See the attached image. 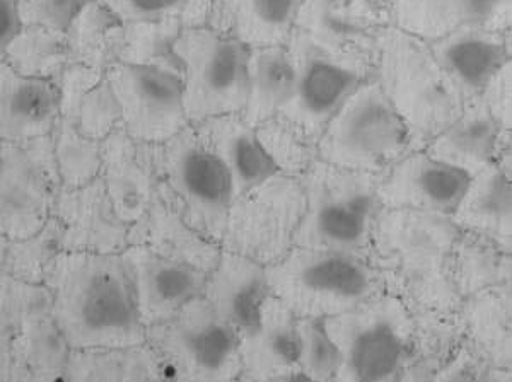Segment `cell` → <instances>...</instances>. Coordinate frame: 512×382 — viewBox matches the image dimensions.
I'll list each match as a JSON object with an SVG mask.
<instances>
[{"label":"cell","instance_id":"cell-21","mask_svg":"<svg viewBox=\"0 0 512 382\" xmlns=\"http://www.w3.org/2000/svg\"><path fill=\"white\" fill-rule=\"evenodd\" d=\"M427 43L463 101L480 96L492 77L511 64V31L461 28Z\"/></svg>","mask_w":512,"mask_h":382},{"label":"cell","instance_id":"cell-27","mask_svg":"<svg viewBox=\"0 0 512 382\" xmlns=\"http://www.w3.org/2000/svg\"><path fill=\"white\" fill-rule=\"evenodd\" d=\"M511 130H502L480 96L466 99L460 116L424 151L470 178L494 164L499 145Z\"/></svg>","mask_w":512,"mask_h":382},{"label":"cell","instance_id":"cell-5","mask_svg":"<svg viewBox=\"0 0 512 382\" xmlns=\"http://www.w3.org/2000/svg\"><path fill=\"white\" fill-rule=\"evenodd\" d=\"M379 178L381 174L357 173L318 159L299 178L306 210L294 246L369 258L374 222L383 209Z\"/></svg>","mask_w":512,"mask_h":382},{"label":"cell","instance_id":"cell-37","mask_svg":"<svg viewBox=\"0 0 512 382\" xmlns=\"http://www.w3.org/2000/svg\"><path fill=\"white\" fill-rule=\"evenodd\" d=\"M4 64L19 74L57 81L70 65L64 33L23 26L7 50Z\"/></svg>","mask_w":512,"mask_h":382},{"label":"cell","instance_id":"cell-14","mask_svg":"<svg viewBox=\"0 0 512 382\" xmlns=\"http://www.w3.org/2000/svg\"><path fill=\"white\" fill-rule=\"evenodd\" d=\"M50 135L26 144L0 142V236L7 241L35 236L52 217L62 186Z\"/></svg>","mask_w":512,"mask_h":382},{"label":"cell","instance_id":"cell-4","mask_svg":"<svg viewBox=\"0 0 512 382\" xmlns=\"http://www.w3.org/2000/svg\"><path fill=\"white\" fill-rule=\"evenodd\" d=\"M265 273L270 292L301 319L349 313L384 292L383 277L369 258L328 249L294 246Z\"/></svg>","mask_w":512,"mask_h":382},{"label":"cell","instance_id":"cell-20","mask_svg":"<svg viewBox=\"0 0 512 382\" xmlns=\"http://www.w3.org/2000/svg\"><path fill=\"white\" fill-rule=\"evenodd\" d=\"M99 180L118 219L128 227L146 214L158 193L154 145L132 139L122 127L101 140Z\"/></svg>","mask_w":512,"mask_h":382},{"label":"cell","instance_id":"cell-46","mask_svg":"<svg viewBox=\"0 0 512 382\" xmlns=\"http://www.w3.org/2000/svg\"><path fill=\"white\" fill-rule=\"evenodd\" d=\"M21 28L18 0H0V64H4L7 50Z\"/></svg>","mask_w":512,"mask_h":382},{"label":"cell","instance_id":"cell-35","mask_svg":"<svg viewBox=\"0 0 512 382\" xmlns=\"http://www.w3.org/2000/svg\"><path fill=\"white\" fill-rule=\"evenodd\" d=\"M451 273L461 301L482 290L511 284V251L489 239L461 231L454 244Z\"/></svg>","mask_w":512,"mask_h":382},{"label":"cell","instance_id":"cell-17","mask_svg":"<svg viewBox=\"0 0 512 382\" xmlns=\"http://www.w3.org/2000/svg\"><path fill=\"white\" fill-rule=\"evenodd\" d=\"M135 307L144 328L159 325L204 294L207 273L156 255L144 246H127L122 253Z\"/></svg>","mask_w":512,"mask_h":382},{"label":"cell","instance_id":"cell-45","mask_svg":"<svg viewBox=\"0 0 512 382\" xmlns=\"http://www.w3.org/2000/svg\"><path fill=\"white\" fill-rule=\"evenodd\" d=\"M483 105L502 130L512 128V62L504 65L480 94Z\"/></svg>","mask_w":512,"mask_h":382},{"label":"cell","instance_id":"cell-12","mask_svg":"<svg viewBox=\"0 0 512 382\" xmlns=\"http://www.w3.org/2000/svg\"><path fill=\"white\" fill-rule=\"evenodd\" d=\"M304 210L301 181L274 174L234 198L222 234V251L245 256L262 267L272 265L294 248Z\"/></svg>","mask_w":512,"mask_h":382},{"label":"cell","instance_id":"cell-49","mask_svg":"<svg viewBox=\"0 0 512 382\" xmlns=\"http://www.w3.org/2000/svg\"><path fill=\"white\" fill-rule=\"evenodd\" d=\"M7 248H9V241L0 236V278L6 275Z\"/></svg>","mask_w":512,"mask_h":382},{"label":"cell","instance_id":"cell-7","mask_svg":"<svg viewBox=\"0 0 512 382\" xmlns=\"http://www.w3.org/2000/svg\"><path fill=\"white\" fill-rule=\"evenodd\" d=\"M158 191L188 226L221 244L233 205V181L216 152L188 125L180 134L154 145Z\"/></svg>","mask_w":512,"mask_h":382},{"label":"cell","instance_id":"cell-42","mask_svg":"<svg viewBox=\"0 0 512 382\" xmlns=\"http://www.w3.org/2000/svg\"><path fill=\"white\" fill-rule=\"evenodd\" d=\"M297 371L311 382H332L340 369V352L323 319H297Z\"/></svg>","mask_w":512,"mask_h":382},{"label":"cell","instance_id":"cell-43","mask_svg":"<svg viewBox=\"0 0 512 382\" xmlns=\"http://www.w3.org/2000/svg\"><path fill=\"white\" fill-rule=\"evenodd\" d=\"M91 2L94 0H18L19 18L23 26H36L65 35L70 24Z\"/></svg>","mask_w":512,"mask_h":382},{"label":"cell","instance_id":"cell-15","mask_svg":"<svg viewBox=\"0 0 512 382\" xmlns=\"http://www.w3.org/2000/svg\"><path fill=\"white\" fill-rule=\"evenodd\" d=\"M105 77L120 108V127L132 139L159 145L190 125L178 70L115 62Z\"/></svg>","mask_w":512,"mask_h":382},{"label":"cell","instance_id":"cell-3","mask_svg":"<svg viewBox=\"0 0 512 382\" xmlns=\"http://www.w3.org/2000/svg\"><path fill=\"white\" fill-rule=\"evenodd\" d=\"M373 77L405 123L410 151H424L463 110L429 43L395 26L381 36Z\"/></svg>","mask_w":512,"mask_h":382},{"label":"cell","instance_id":"cell-13","mask_svg":"<svg viewBox=\"0 0 512 382\" xmlns=\"http://www.w3.org/2000/svg\"><path fill=\"white\" fill-rule=\"evenodd\" d=\"M286 47L291 55L294 79L291 96L280 116L318 140L326 123L345 101L364 82L373 79L374 64L323 48L297 29Z\"/></svg>","mask_w":512,"mask_h":382},{"label":"cell","instance_id":"cell-24","mask_svg":"<svg viewBox=\"0 0 512 382\" xmlns=\"http://www.w3.org/2000/svg\"><path fill=\"white\" fill-rule=\"evenodd\" d=\"M132 244L207 275L222 255L221 244L188 226L180 212L159 191L146 214L128 229V246Z\"/></svg>","mask_w":512,"mask_h":382},{"label":"cell","instance_id":"cell-16","mask_svg":"<svg viewBox=\"0 0 512 382\" xmlns=\"http://www.w3.org/2000/svg\"><path fill=\"white\" fill-rule=\"evenodd\" d=\"M391 24L390 7L374 0H301L296 29L332 52L373 62Z\"/></svg>","mask_w":512,"mask_h":382},{"label":"cell","instance_id":"cell-40","mask_svg":"<svg viewBox=\"0 0 512 382\" xmlns=\"http://www.w3.org/2000/svg\"><path fill=\"white\" fill-rule=\"evenodd\" d=\"M53 157L60 186L72 190L96 180L101 168V142L82 135L60 118L52 135Z\"/></svg>","mask_w":512,"mask_h":382},{"label":"cell","instance_id":"cell-34","mask_svg":"<svg viewBox=\"0 0 512 382\" xmlns=\"http://www.w3.org/2000/svg\"><path fill=\"white\" fill-rule=\"evenodd\" d=\"M62 382H164L147 343L69 350Z\"/></svg>","mask_w":512,"mask_h":382},{"label":"cell","instance_id":"cell-39","mask_svg":"<svg viewBox=\"0 0 512 382\" xmlns=\"http://www.w3.org/2000/svg\"><path fill=\"white\" fill-rule=\"evenodd\" d=\"M181 31L183 28L178 16L158 23L122 24L118 36L117 62L159 65L180 72V62L173 47Z\"/></svg>","mask_w":512,"mask_h":382},{"label":"cell","instance_id":"cell-2","mask_svg":"<svg viewBox=\"0 0 512 382\" xmlns=\"http://www.w3.org/2000/svg\"><path fill=\"white\" fill-rule=\"evenodd\" d=\"M460 227L449 215L381 209L374 222L369 260L383 277L384 290L412 313L458 311L451 263Z\"/></svg>","mask_w":512,"mask_h":382},{"label":"cell","instance_id":"cell-29","mask_svg":"<svg viewBox=\"0 0 512 382\" xmlns=\"http://www.w3.org/2000/svg\"><path fill=\"white\" fill-rule=\"evenodd\" d=\"M60 118L89 139L105 140L120 127L122 115L105 70L70 64L60 74Z\"/></svg>","mask_w":512,"mask_h":382},{"label":"cell","instance_id":"cell-23","mask_svg":"<svg viewBox=\"0 0 512 382\" xmlns=\"http://www.w3.org/2000/svg\"><path fill=\"white\" fill-rule=\"evenodd\" d=\"M60 120L59 82L0 64V142L26 144L52 134Z\"/></svg>","mask_w":512,"mask_h":382},{"label":"cell","instance_id":"cell-41","mask_svg":"<svg viewBox=\"0 0 512 382\" xmlns=\"http://www.w3.org/2000/svg\"><path fill=\"white\" fill-rule=\"evenodd\" d=\"M60 232L57 222L50 217L47 226L31 238L9 241L6 275L30 284H41L50 261L59 255Z\"/></svg>","mask_w":512,"mask_h":382},{"label":"cell","instance_id":"cell-32","mask_svg":"<svg viewBox=\"0 0 512 382\" xmlns=\"http://www.w3.org/2000/svg\"><path fill=\"white\" fill-rule=\"evenodd\" d=\"M463 333L490 367L511 369V284L482 290L466 297L458 307Z\"/></svg>","mask_w":512,"mask_h":382},{"label":"cell","instance_id":"cell-11","mask_svg":"<svg viewBox=\"0 0 512 382\" xmlns=\"http://www.w3.org/2000/svg\"><path fill=\"white\" fill-rule=\"evenodd\" d=\"M248 50L210 28L183 29L175 41L183 105L190 125L245 108Z\"/></svg>","mask_w":512,"mask_h":382},{"label":"cell","instance_id":"cell-28","mask_svg":"<svg viewBox=\"0 0 512 382\" xmlns=\"http://www.w3.org/2000/svg\"><path fill=\"white\" fill-rule=\"evenodd\" d=\"M301 0H212L209 28L246 48L287 45Z\"/></svg>","mask_w":512,"mask_h":382},{"label":"cell","instance_id":"cell-50","mask_svg":"<svg viewBox=\"0 0 512 382\" xmlns=\"http://www.w3.org/2000/svg\"><path fill=\"white\" fill-rule=\"evenodd\" d=\"M374 2H378V4H383V6H390L391 0H374Z\"/></svg>","mask_w":512,"mask_h":382},{"label":"cell","instance_id":"cell-9","mask_svg":"<svg viewBox=\"0 0 512 382\" xmlns=\"http://www.w3.org/2000/svg\"><path fill=\"white\" fill-rule=\"evenodd\" d=\"M67 355L43 284L0 278V382H62Z\"/></svg>","mask_w":512,"mask_h":382},{"label":"cell","instance_id":"cell-25","mask_svg":"<svg viewBox=\"0 0 512 382\" xmlns=\"http://www.w3.org/2000/svg\"><path fill=\"white\" fill-rule=\"evenodd\" d=\"M297 319L270 294L255 323L238 336L243 376L270 381L297 372Z\"/></svg>","mask_w":512,"mask_h":382},{"label":"cell","instance_id":"cell-18","mask_svg":"<svg viewBox=\"0 0 512 382\" xmlns=\"http://www.w3.org/2000/svg\"><path fill=\"white\" fill-rule=\"evenodd\" d=\"M470 176L437 161L425 151H410L379 178L378 198L383 209L417 210L453 215Z\"/></svg>","mask_w":512,"mask_h":382},{"label":"cell","instance_id":"cell-31","mask_svg":"<svg viewBox=\"0 0 512 382\" xmlns=\"http://www.w3.org/2000/svg\"><path fill=\"white\" fill-rule=\"evenodd\" d=\"M460 231L512 249L511 174L490 164L468 181L458 207L451 215Z\"/></svg>","mask_w":512,"mask_h":382},{"label":"cell","instance_id":"cell-48","mask_svg":"<svg viewBox=\"0 0 512 382\" xmlns=\"http://www.w3.org/2000/svg\"><path fill=\"white\" fill-rule=\"evenodd\" d=\"M238 382H311L308 377H304L301 372H292V374H287V376L277 377V379H270V381H251L248 377L241 376L239 377Z\"/></svg>","mask_w":512,"mask_h":382},{"label":"cell","instance_id":"cell-22","mask_svg":"<svg viewBox=\"0 0 512 382\" xmlns=\"http://www.w3.org/2000/svg\"><path fill=\"white\" fill-rule=\"evenodd\" d=\"M391 24L434 41L461 28L511 31L512 0H391Z\"/></svg>","mask_w":512,"mask_h":382},{"label":"cell","instance_id":"cell-33","mask_svg":"<svg viewBox=\"0 0 512 382\" xmlns=\"http://www.w3.org/2000/svg\"><path fill=\"white\" fill-rule=\"evenodd\" d=\"M292 60L286 45L248 50L246 101L241 116L251 127L280 115L292 91Z\"/></svg>","mask_w":512,"mask_h":382},{"label":"cell","instance_id":"cell-19","mask_svg":"<svg viewBox=\"0 0 512 382\" xmlns=\"http://www.w3.org/2000/svg\"><path fill=\"white\" fill-rule=\"evenodd\" d=\"M52 217L62 251L122 253L128 246L130 227L118 219L99 176L81 188H60Z\"/></svg>","mask_w":512,"mask_h":382},{"label":"cell","instance_id":"cell-38","mask_svg":"<svg viewBox=\"0 0 512 382\" xmlns=\"http://www.w3.org/2000/svg\"><path fill=\"white\" fill-rule=\"evenodd\" d=\"M256 137L277 173L301 178L318 157V140L284 116H274L255 127Z\"/></svg>","mask_w":512,"mask_h":382},{"label":"cell","instance_id":"cell-1","mask_svg":"<svg viewBox=\"0 0 512 382\" xmlns=\"http://www.w3.org/2000/svg\"><path fill=\"white\" fill-rule=\"evenodd\" d=\"M41 284L69 350L146 342L120 253L60 251Z\"/></svg>","mask_w":512,"mask_h":382},{"label":"cell","instance_id":"cell-36","mask_svg":"<svg viewBox=\"0 0 512 382\" xmlns=\"http://www.w3.org/2000/svg\"><path fill=\"white\" fill-rule=\"evenodd\" d=\"M120 28L122 23L98 0L91 2L65 33L70 64L101 70L115 64Z\"/></svg>","mask_w":512,"mask_h":382},{"label":"cell","instance_id":"cell-47","mask_svg":"<svg viewBox=\"0 0 512 382\" xmlns=\"http://www.w3.org/2000/svg\"><path fill=\"white\" fill-rule=\"evenodd\" d=\"M210 12H212V0H185L178 14L181 28H209Z\"/></svg>","mask_w":512,"mask_h":382},{"label":"cell","instance_id":"cell-30","mask_svg":"<svg viewBox=\"0 0 512 382\" xmlns=\"http://www.w3.org/2000/svg\"><path fill=\"white\" fill-rule=\"evenodd\" d=\"M192 127L221 159L233 181L236 197L277 174L256 137L255 127L239 113L209 118Z\"/></svg>","mask_w":512,"mask_h":382},{"label":"cell","instance_id":"cell-10","mask_svg":"<svg viewBox=\"0 0 512 382\" xmlns=\"http://www.w3.org/2000/svg\"><path fill=\"white\" fill-rule=\"evenodd\" d=\"M407 152L405 123L374 77L345 101L318 139L320 161L357 173L383 174Z\"/></svg>","mask_w":512,"mask_h":382},{"label":"cell","instance_id":"cell-26","mask_svg":"<svg viewBox=\"0 0 512 382\" xmlns=\"http://www.w3.org/2000/svg\"><path fill=\"white\" fill-rule=\"evenodd\" d=\"M270 294L265 267L222 251L202 296L239 336L258 319Z\"/></svg>","mask_w":512,"mask_h":382},{"label":"cell","instance_id":"cell-44","mask_svg":"<svg viewBox=\"0 0 512 382\" xmlns=\"http://www.w3.org/2000/svg\"><path fill=\"white\" fill-rule=\"evenodd\" d=\"M122 24L158 23L175 18L185 0H98Z\"/></svg>","mask_w":512,"mask_h":382},{"label":"cell","instance_id":"cell-6","mask_svg":"<svg viewBox=\"0 0 512 382\" xmlns=\"http://www.w3.org/2000/svg\"><path fill=\"white\" fill-rule=\"evenodd\" d=\"M323 323L340 352L332 382L400 381L414 333V313L405 302L384 290Z\"/></svg>","mask_w":512,"mask_h":382},{"label":"cell","instance_id":"cell-8","mask_svg":"<svg viewBox=\"0 0 512 382\" xmlns=\"http://www.w3.org/2000/svg\"><path fill=\"white\" fill-rule=\"evenodd\" d=\"M146 343L164 382H238L243 376L238 335L204 296L147 328Z\"/></svg>","mask_w":512,"mask_h":382}]
</instances>
